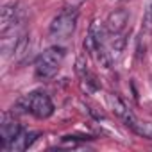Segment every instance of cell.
<instances>
[{
    "label": "cell",
    "instance_id": "cell-17",
    "mask_svg": "<svg viewBox=\"0 0 152 152\" xmlns=\"http://www.w3.org/2000/svg\"><path fill=\"white\" fill-rule=\"evenodd\" d=\"M86 0H64V7H70V9H79Z\"/></svg>",
    "mask_w": 152,
    "mask_h": 152
},
{
    "label": "cell",
    "instance_id": "cell-4",
    "mask_svg": "<svg viewBox=\"0 0 152 152\" xmlns=\"http://www.w3.org/2000/svg\"><path fill=\"white\" fill-rule=\"evenodd\" d=\"M22 125L18 124V120L15 118V115H11L9 111L2 113V120H0V147L6 148L9 147V143L22 132Z\"/></svg>",
    "mask_w": 152,
    "mask_h": 152
},
{
    "label": "cell",
    "instance_id": "cell-7",
    "mask_svg": "<svg viewBox=\"0 0 152 152\" xmlns=\"http://www.w3.org/2000/svg\"><path fill=\"white\" fill-rule=\"evenodd\" d=\"M109 106H111L113 113H115L127 127H132V124L136 122V116L132 115V111L127 107V104H125L118 95H115V93L109 95Z\"/></svg>",
    "mask_w": 152,
    "mask_h": 152
},
{
    "label": "cell",
    "instance_id": "cell-10",
    "mask_svg": "<svg viewBox=\"0 0 152 152\" xmlns=\"http://www.w3.org/2000/svg\"><path fill=\"white\" fill-rule=\"evenodd\" d=\"M113 38L109 39V50H111V56L113 57H118L122 52H124V48H125V45H127V39H125V36L120 32V34H111Z\"/></svg>",
    "mask_w": 152,
    "mask_h": 152
},
{
    "label": "cell",
    "instance_id": "cell-14",
    "mask_svg": "<svg viewBox=\"0 0 152 152\" xmlns=\"http://www.w3.org/2000/svg\"><path fill=\"white\" fill-rule=\"evenodd\" d=\"M141 27L145 32L152 34V0L147 2V7H145V13H143V22H141Z\"/></svg>",
    "mask_w": 152,
    "mask_h": 152
},
{
    "label": "cell",
    "instance_id": "cell-11",
    "mask_svg": "<svg viewBox=\"0 0 152 152\" xmlns=\"http://www.w3.org/2000/svg\"><path fill=\"white\" fill-rule=\"evenodd\" d=\"M131 129H132L138 136L147 138V140H152V124H148V122H138V120H136Z\"/></svg>",
    "mask_w": 152,
    "mask_h": 152
},
{
    "label": "cell",
    "instance_id": "cell-9",
    "mask_svg": "<svg viewBox=\"0 0 152 152\" xmlns=\"http://www.w3.org/2000/svg\"><path fill=\"white\" fill-rule=\"evenodd\" d=\"M93 39L97 41V45H104L106 43V34H107V29H106V23H102L100 20H93V23L90 25V31H88Z\"/></svg>",
    "mask_w": 152,
    "mask_h": 152
},
{
    "label": "cell",
    "instance_id": "cell-12",
    "mask_svg": "<svg viewBox=\"0 0 152 152\" xmlns=\"http://www.w3.org/2000/svg\"><path fill=\"white\" fill-rule=\"evenodd\" d=\"M81 88L86 91V93H95L99 88H100V84L97 83V79H95V75H91L90 72L84 75V77H83V81H81Z\"/></svg>",
    "mask_w": 152,
    "mask_h": 152
},
{
    "label": "cell",
    "instance_id": "cell-18",
    "mask_svg": "<svg viewBox=\"0 0 152 152\" xmlns=\"http://www.w3.org/2000/svg\"><path fill=\"white\" fill-rule=\"evenodd\" d=\"M150 88H152V77H150Z\"/></svg>",
    "mask_w": 152,
    "mask_h": 152
},
{
    "label": "cell",
    "instance_id": "cell-19",
    "mask_svg": "<svg viewBox=\"0 0 152 152\" xmlns=\"http://www.w3.org/2000/svg\"><path fill=\"white\" fill-rule=\"evenodd\" d=\"M111 2H120V0H111Z\"/></svg>",
    "mask_w": 152,
    "mask_h": 152
},
{
    "label": "cell",
    "instance_id": "cell-8",
    "mask_svg": "<svg viewBox=\"0 0 152 152\" xmlns=\"http://www.w3.org/2000/svg\"><path fill=\"white\" fill-rule=\"evenodd\" d=\"M38 136H39L38 132H32V131H22V132H20L11 143H9L7 150H11V152H22V150H27V148L36 141Z\"/></svg>",
    "mask_w": 152,
    "mask_h": 152
},
{
    "label": "cell",
    "instance_id": "cell-16",
    "mask_svg": "<svg viewBox=\"0 0 152 152\" xmlns=\"http://www.w3.org/2000/svg\"><path fill=\"white\" fill-rule=\"evenodd\" d=\"M81 140L83 138H70V136H66V138H63L57 143V148H75V147H79Z\"/></svg>",
    "mask_w": 152,
    "mask_h": 152
},
{
    "label": "cell",
    "instance_id": "cell-15",
    "mask_svg": "<svg viewBox=\"0 0 152 152\" xmlns=\"http://www.w3.org/2000/svg\"><path fill=\"white\" fill-rule=\"evenodd\" d=\"M75 72H77V75H81V77H84L88 73V61H86L84 54H81L77 57V61H75Z\"/></svg>",
    "mask_w": 152,
    "mask_h": 152
},
{
    "label": "cell",
    "instance_id": "cell-1",
    "mask_svg": "<svg viewBox=\"0 0 152 152\" xmlns=\"http://www.w3.org/2000/svg\"><path fill=\"white\" fill-rule=\"evenodd\" d=\"M64 56H66V48H63V47H48L36 61V66H34L36 68L34 70L36 77L41 79V81L54 77L57 73V70H59V66H61V61L64 59Z\"/></svg>",
    "mask_w": 152,
    "mask_h": 152
},
{
    "label": "cell",
    "instance_id": "cell-3",
    "mask_svg": "<svg viewBox=\"0 0 152 152\" xmlns=\"http://www.w3.org/2000/svg\"><path fill=\"white\" fill-rule=\"evenodd\" d=\"M77 18H79L77 9L63 7L61 13L52 20V23L48 27L50 38H66V36H70L75 31V27H77Z\"/></svg>",
    "mask_w": 152,
    "mask_h": 152
},
{
    "label": "cell",
    "instance_id": "cell-13",
    "mask_svg": "<svg viewBox=\"0 0 152 152\" xmlns=\"http://www.w3.org/2000/svg\"><path fill=\"white\" fill-rule=\"evenodd\" d=\"M27 50H29V34H22V36L16 39V45H15V52H13V56H15L16 59H20L22 56L27 54Z\"/></svg>",
    "mask_w": 152,
    "mask_h": 152
},
{
    "label": "cell",
    "instance_id": "cell-6",
    "mask_svg": "<svg viewBox=\"0 0 152 152\" xmlns=\"http://www.w3.org/2000/svg\"><path fill=\"white\" fill-rule=\"evenodd\" d=\"M106 29L109 34H120L129 23V11L127 9H115L106 18Z\"/></svg>",
    "mask_w": 152,
    "mask_h": 152
},
{
    "label": "cell",
    "instance_id": "cell-5",
    "mask_svg": "<svg viewBox=\"0 0 152 152\" xmlns=\"http://www.w3.org/2000/svg\"><path fill=\"white\" fill-rule=\"evenodd\" d=\"M22 20V9L16 2H7L0 9V32L6 34L9 29H15Z\"/></svg>",
    "mask_w": 152,
    "mask_h": 152
},
{
    "label": "cell",
    "instance_id": "cell-2",
    "mask_svg": "<svg viewBox=\"0 0 152 152\" xmlns=\"http://www.w3.org/2000/svg\"><path fill=\"white\" fill-rule=\"evenodd\" d=\"M16 107H22V111L31 113V115H34L36 118H41V120L54 115V102L50 100L48 95L39 93V91L29 93L27 97L20 99L16 102Z\"/></svg>",
    "mask_w": 152,
    "mask_h": 152
}]
</instances>
